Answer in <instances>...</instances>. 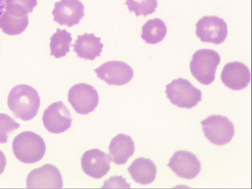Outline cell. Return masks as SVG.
Returning a JSON list of instances; mask_svg holds the SVG:
<instances>
[{"label": "cell", "mask_w": 252, "mask_h": 189, "mask_svg": "<svg viewBox=\"0 0 252 189\" xmlns=\"http://www.w3.org/2000/svg\"><path fill=\"white\" fill-rule=\"evenodd\" d=\"M72 118L70 113L61 101L50 104L44 111L43 124L45 128L52 133H61L71 126Z\"/></svg>", "instance_id": "9c48e42d"}, {"label": "cell", "mask_w": 252, "mask_h": 189, "mask_svg": "<svg viewBox=\"0 0 252 189\" xmlns=\"http://www.w3.org/2000/svg\"><path fill=\"white\" fill-rule=\"evenodd\" d=\"M97 77L109 85H124L133 77L134 71L126 63L119 61H110L103 63L94 69Z\"/></svg>", "instance_id": "ba28073f"}, {"label": "cell", "mask_w": 252, "mask_h": 189, "mask_svg": "<svg viewBox=\"0 0 252 189\" xmlns=\"http://www.w3.org/2000/svg\"><path fill=\"white\" fill-rule=\"evenodd\" d=\"M28 24V15L14 16L4 10L0 16V29L8 35H15L22 33Z\"/></svg>", "instance_id": "ffe728a7"}, {"label": "cell", "mask_w": 252, "mask_h": 189, "mask_svg": "<svg viewBox=\"0 0 252 189\" xmlns=\"http://www.w3.org/2000/svg\"><path fill=\"white\" fill-rule=\"evenodd\" d=\"M6 165V159L4 153L0 150V175L3 173Z\"/></svg>", "instance_id": "cb8c5ba5"}, {"label": "cell", "mask_w": 252, "mask_h": 189, "mask_svg": "<svg viewBox=\"0 0 252 189\" xmlns=\"http://www.w3.org/2000/svg\"><path fill=\"white\" fill-rule=\"evenodd\" d=\"M222 82L233 90H240L248 85L251 80V72L247 65L239 62L228 63L221 71Z\"/></svg>", "instance_id": "5bb4252c"}, {"label": "cell", "mask_w": 252, "mask_h": 189, "mask_svg": "<svg viewBox=\"0 0 252 189\" xmlns=\"http://www.w3.org/2000/svg\"><path fill=\"white\" fill-rule=\"evenodd\" d=\"M101 38L96 37L94 33L85 32L82 35H77L73 46V51L76 53L77 57L85 60L94 61L97 57H100L104 44L100 42Z\"/></svg>", "instance_id": "9a60e30c"}, {"label": "cell", "mask_w": 252, "mask_h": 189, "mask_svg": "<svg viewBox=\"0 0 252 189\" xmlns=\"http://www.w3.org/2000/svg\"><path fill=\"white\" fill-rule=\"evenodd\" d=\"M167 166L179 177L186 179L195 178L201 170V163L192 153L181 150L175 152Z\"/></svg>", "instance_id": "7c38bea8"}, {"label": "cell", "mask_w": 252, "mask_h": 189, "mask_svg": "<svg viewBox=\"0 0 252 189\" xmlns=\"http://www.w3.org/2000/svg\"><path fill=\"white\" fill-rule=\"evenodd\" d=\"M26 185L27 188H62L63 180L56 166L45 164L29 173Z\"/></svg>", "instance_id": "30bf717a"}, {"label": "cell", "mask_w": 252, "mask_h": 189, "mask_svg": "<svg viewBox=\"0 0 252 189\" xmlns=\"http://www.w3.org/2000/svg\"><path fill=\"white\" fill-rule=\"evenodd\" d=\"M109 155L98 149L86 151L83 155L81 167L86 174L95 179L104 176L110 169Z\"/></svg>", "instance_id": "4fadbf2b"}, {"label": "cell", "mask_w": 252, "mask_h": 189, "mask_svg": "<svg viewBox=\"0 0 252 189\" xmlns=\"http://www.w3.org/2000/svg\"><path fill=\"white\" fill-rule=\"evenodd\" d=\"M53 20L60 25L72 27L84 17V6L79 0H61L54 3Z\"/></svg>", "instance_id": "8fae6325"}, {"label": "cell", "mask_w": 252, "mask_h": 189, "mask_svg": "<svg viewBox=\"0 0 252 189\" xmlns=\"http://www.w3.org/2000/svg\"><path fill=\"white\" fill-rule=\"evenodd\" d=\"M20 126V124L11 117L4 113H0V143H6L8 134L19 128Z\"/></svg>", "instance_id": "603a6c76"}, {"label": "cell", "mask_w": 252, "mask_h": 189, "mask_svg": "<svg viewBox=\"0 0 252 189\" xmlns=\"http://www.w3.org/2000/svg\"><path fill=\"white\" fill-rule=\"evenodd\" d=\"M108 149L111 160L117 165L124 164L134 153V142L130 136L120 133L111 140Z\"/></svg>", "instance_id": "2e32d148"}, {"label": "cell", "mask_w": 252, "mask_h": 189, "mask_svg": "<svg viewBox=\"0 0 252 189\" xmlns=\"http://www.w3.org/2000/svg\"><path fill=\"white\" fill-rule=\"evenodd\" d=\"M204 135L211 143L223 145L231 141L234 135V126L225 116L212 115L200 122Z\"/></svg>", "instance_id": "5b68a950"}, {"label": "cell", "mask_w": 252, "mask_h": 189, "mask_svg": "<svg viewBox=\"0 0 252 189\" xmlns=\"http://www.w3.org/2000/svg\"><path fill=\"white\" fill-rule=\"evenodd\" d=\"M72 40L71 33L65 29H57L56 32L50 37V55L55 58L65 56L70 51Z\"/></svg>", "instance_id": "d6986e66"}, {"label": "cell", "mask_w": 252, "mask_h": 189, "mask_svg": "<svg viewBox=\"0 0 252 189\" xmlns=\"http://www.w3.org/2000/svg\"><path fill=\"white\" fill-rule=\"evenodd\" d=\"M5 7V0H0V16L3 12Z\"/></svg>", "instance_id": "d4e9b609"}, {"label": "cell", "mask_w": 252, "mask_h": 189, "mask_svg": "<svg viewBox=\"0 0 252 189\" xmlns=\"http://www.w3.org/2000/svg\"><path fill=\"white\" fill-rule=\"evenodd\" d=\"M165 92L170 102L181 108H191L202 100L201 90L180 77L166 85Z\"/></svg>", "instance_id": "277c9868"}, {"label": "cell", "mask_w": 252, "mask_h": 189, "mask_svg": "<svg viewBox=\"0 0 252 189\" xmlns=\"http://www.w3.org/2000/svg\"><path fill=\"white\" fill-rule=\"evenodd\" d=\"M127 170L135 182L147 185L152 183L155 180L157 168L152 160L140 157L135 159Z\"/></svg>", "instance_id": "e0dca14e"}, {"label": "cell", "mask_w": 252, "mask_h": 189, "mask_svg": "<svg viewBox=\"0 0 252 189\" xmlns=\"http://www.w3.org/2000/svg\"><path fill=\"white\" fill-rule=\"evenodd\" d=\"M195 32L202 42L220 44L227 37V26L222 18L216 16H205L196 24Z\"/></svg>", "instance_id": "52a82bcc"}, {"label": "cell", "mask_w": 252, "mask_h": 189, "mask_svg": "<svg viewBox=\"0 0 252 189\" xmlns=\"http://www.w3.org/2000/svg\"><path fill=\"white\" fill-rule=\"evenodd\" d=\"M125 4L127 5L129 12H133L137 17L151 14L158 7L157 0H126Z\"/></svg>", "instance_id": "7402d4cb"}, {"label": "cell", "mask_w": 252, "mask_h": 189, "mask_svg": "<svg viewBox=\"0 0 252 189\" xmlns=\"http://www.w3.org/2000/svg\"><path fill=\"white\" fill-rule=\"evenodd\" d=\"M7 105L15 117L28 121L37 114L40 99L34 88L27 84H20L10 91Z\"/></svg>", "instance_id": "6da1fadb"}, {"label": "cell", "mask_w": 252, "mask_h": 189, "mask_svg": "<svg viewBox=\"0 0 252 189\" xmlns=\"http://www.w3.org/2000/svg\"><path fill=\"white\" fill-rule=\"evenodd\" d=\"M5 10L17 17L28 15L37 5V0H4Z\"/></svg>", "instance_id": "44dd1931"}, {"label": "cell", "mask_w": 252, "mask_h": 189, "mask_svg": "<svg viewBox=\"0 0 252 189\" xmlns=\"http://www.w3.org/2000/svg\"><path fill=\"white\" fill-rule=\"evenodd\" d=\"M220 62V57L217 51L201 49L193 54L190 70L199 82L208 85L215 80L216 69Z\"/></svg>", "instance_id": "3957f363"}, {"label": "cell", "mask_w": 252, "mask_h": 189, "mask_svg": "<svg viewBox=\"0 0 252 189\" xmlns=\"http://www.w3.org/2000/svg\"><path fill=\"white\" fill-rule=\"evenodd\" d=\"M167 34V27L160 19L156 18L147 21L142 27L141 38L148 44L161 41Z\"/></svg>", "instance_id": "ac0fdd59"}, {"label": "cell", "mask_w": 252, "mask_h": 189, "mask_svg": "<svg viewBox=\"0 0 252 189\" xmlns=\"http://www.w3.org/2000/svg\"><path fill=\"white\" fill-rule=\"evenodd\" d=\"M13 152L15 157L25 163H33L40 160L46 152L44 140L31 131L18 134L12 142Z\"/></svg>", "instance_id": "7a4b0ae2"}, {"label": "cell", "mask_w": 252, "mask_h": 189, "mask_svg": "<svg viewBox=\"0 0 252 189\" xmlns=\"http://www.w3.org/2000/svg\"><path fill=\"white\" fill-rule=\"evenodd\" d=\"M67 97L75 112L82 115L93 112L99 101L96 89L86 83H78L71 87L68 91Z\"/></svg>", "instance_id": "8992f818"}]
</instances>
